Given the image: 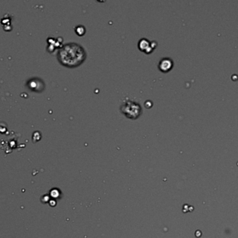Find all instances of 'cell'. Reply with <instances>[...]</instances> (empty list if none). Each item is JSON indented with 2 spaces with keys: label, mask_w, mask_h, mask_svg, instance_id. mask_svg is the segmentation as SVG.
<instances>
[{
  "label": "cell",
  "mask_w": 238,
  "mask_h": 238,
  "mask_svg": "<svg viewBox=\"0 0 238 238\" xmlns=\"http://www.w3.org/2000/svg\"><path fill=\"white\" fill-rule=\"evenodd\" d=\"M173 66V60L170 59V58L165 57L163 58L162 60H160L159 64H158V68L162 72L164 73H167L169 71L172 69Z\"/></svg>",
  "instance_id": "obj_4"
},
{
  "label": "cell",
  "mask_w": 238,
  "mask_h": 238,
  "mask_svg": "<svg viewBox=\"0 0 238 238\" xmlns=\"http://www.w3.org/2000/svg\"><path fill=\"white\" fill-rule=\"evenodd\" d=\"M157 46V43L150 42L146 38H141L138 44V47L141 51H143L146 54H150L153 51L155 47Z\"/></svg>",
  "instance_id": "obj_3"
},
{
  "label": "cell",
  "mask_w": 238,
  "mask_h": 238,
  "mask_svg": "<svg viewBox=\"0 0 238 238\" xmlns=\"http://www.w3.org/2000/svg\"><path fill=\"white\" fill-rule=\"evenodd\" d=\"M75 32L79 36H83L85 33V28L83 26H77L75 28Z\"/></svg>",
  "instance_id": "obj_5"
},
{
  "label": "cell",
  "mask_w": 238,
  "mask_h": 238,
  "mask_svg": "<svg viewBox=\"0 0 238 238\" xmlns=\"http://www.w3.org/2000/svg\"><path fill=\"white\" fill-rule=\"evenodd\" d=\"M120 111L128 118L135 120L141 115L142 108L138 103L132 100H126L120 106Z\"/></svg>",
  "instance_id": "obj_2"
},
{
  "label": "cell",
  "mask_w": 238,
  "mask_h": 238,
  "mask_svg": "<svg viewBox=\"0 0 238 238\" xmlns=\"http://www.w3.org/2000/svg\"><path fill=\"white\" fill-rule=\"evenodd\" d=\"M87 58L83 47L75 43L64 45L58 52V60L62 65L69 68L79 66Z\"/></svg>",
  "instance_id": "obj_1"
}]
</instances>
